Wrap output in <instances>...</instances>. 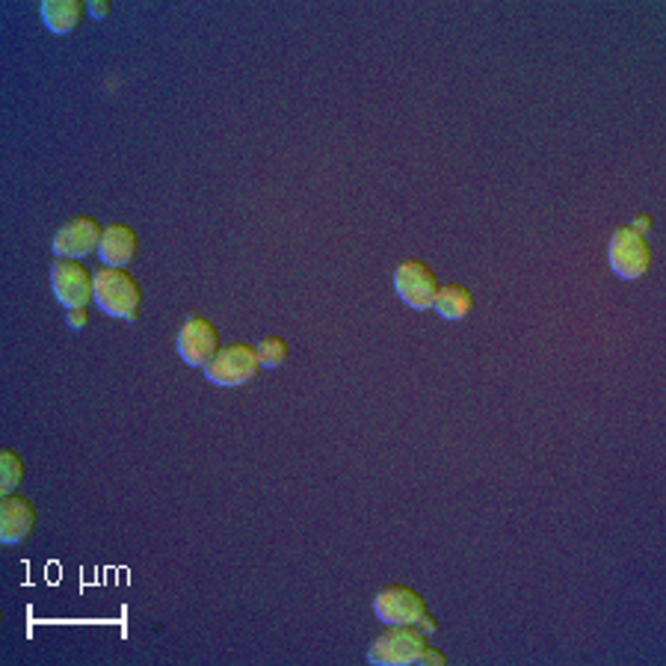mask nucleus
<instances>
[{
	"mask_svg": "<svg viewBox=\"0 0 666 666\" xmlns=\"http://www.w3.org/2000/svg\"><path fill=\"white\" fill-rule=\"evenodd\" d=\"M92 302H96L104 314H110V318L134 323V320L140 318V306H143V288H140V281L127 270L104 267V270L96 273Z\"/></svg>",
	"mask_w": 666,
	"mask_h": 666,
	"instance_id": "obj_1",
	"label": "nucleus"
},
{
	"mask_svg": "<svg viewBox=\"0 0 666 666\" xmlns=\"http://www.w3.org/2000/svg\"><path fill=\"white\" fill-rule=\"evenodd\" d=\"M430 646L426 634L415 625H388L382 637H377L367 648V661L374 666H409Z\"/></svg>",
	"mask_w": 666,
	"mask_h": 666,
	"instance_id": "obj_2",
	"label": "nucleus"
},
{
	"mask_svg": "<svg viewBox=\"0 0 666 666\" xmlns=\"http://www.w3.org/2000/svg\"><path fill=\"white\" fill-rule=\"evenodd\" d=\"M608 262L610 270L617 273L619 279H643V276L652 270V249H648V241L640 232H634L631 225L617 229L613 237H610Z\"/></svg>",
	"mask_w": 666,
	"mask_h": 666,
	"instance_id": "obj_3",
	"label": "nucleus"
},
{
	"mask_svg": "<svg viewBox=\"0 0 666 666\" xmlns=\"http://www.w3.org/2000/svg\"><path fill=\"white\" fill-rule=\"evenodd\" d=\"M258 370H262V362H258L255 347H249V344H229V347H220L217 358L204 367V377L213 386L234 388L252 382Z\"/></svg>",
	"mask_w": 666,
	"mask_h": 666,
	"instance_id": "obj_4",
	"label": "nucleus"
},
{
	"mask_svg": "<svg viewBox=\"0 0 666 666\" xmlns=\"http://www.w3.org/2000/svg\"><path fill=\"white\" fill-rule=\"evenodd\" d=\"M439 279L430 264L418 262V258H406V262L397 264L395 270V290L397 297L415 311H430L435 302V293H439Z\"/></svg>",
	"mask_w": 666,
	"mask_h": 666,
	"instance_id": "obj_5",
	"label": "nucleus"
},
{
	"mask_svg": "<svg viewBox=\"0 0 666 666\" xmlns=\"http://www.w3.org/2000/svg\"><path fill=\"white\" fill-rule=\"evenodd\" d=\"M51 288L66 309H87L92 300V288H96V276L80 262L71 258H54L51 264Z\"/></svg>",
	"mask_w": 666,
	"mask_h": 666,
	"instance_id": "obj_6",
	"label": "nucleus"
},
{
	"mask_svg": "<svg viewBox=\"0 0 666 666\" xmlns=\"http://www.w3.org/2000/svg\"><path fill=\"white\" fill-rule=\"evenodd\" d=\"M424 599L412 587H406V584L382 587L374 596V617L382 625H418V619L424 617Z\"/></svg>",
	"mask_w": 666,
	"mask_h": 666,
	"instance_id": "obj_7",
	"label": "nucleus"
},
{
	"mask_svg": "<svg viewBox=\"0 0 666 666\" xmlns=\"http://www.w3.org/2000/svg\"><path fill=\"white\" fill-rule=\"evenodd\" d=\"M220 353V332L213 326L211 320L193 318L184 320V326L178 329V356L184 365L190 367H208Z\"/></svg>",
	"mask_w": 666,
	"mask_h": 666,
	"instance_id": "obj_8",
	"label": "nucleus"
},
{
	"mask_svg": "<svg viewBox=\"0 0 666 666\" xmlns=\"http://www.w3.org/2000/svg\"><path fill=\"white\" fill-rule=\"evenodd\" d=\"M101 234H104V229L98 225L96 217H75V220H68L66 225H59L54 241H51V252H54L57 258L80 262V258H87V255H92V252L98 249Z\"/></svg>",
	"mask_w": 666,
	"mask_h": 666,
	"instance_id": "obj_9",
	"label": "nucleus"
},
{
	"mask_svg": "<svg viewBox=\"0 0 666 666\" xmlns=\"http://www.w3.org/2000/svg\"><path fill=\"white\" fill-rule=\"evenodd\" d=\"M36 531V510L21 495H0V542L21 545Z\"/></svg>",
	"mask_w": 666,
	"mask_h": 666,
	"instance_id": "obj_10",
	"label": "nucleus"
},
{
	"mask_svg": "<svg viewBox=\"0 0 666 666\" xmlns=\"http://www.w3.org/2000/svg\"><path fill=\"white\" fill-rule=\"evenodd\" d=\"M136 249H140V237L131 225H107L104 234H101V243H98V258L104 267H116V270H125L127 264L136 258Z\"/></svg>",
	"mask_w": 666,
	"mask_h": 666,
	"instance_id": "obj_11",
	"label": "nucleus"
},
{
	"mask_svg": "<svg viewBox=\"0 0 666 666\" xmlns=\"http://www.w3.org/2000/svg\"><path fill=\"white\" fill-rule=\"evenodd\" d=\"M42 24L57 33V36H66V33H75L80 27V19H84V3L80 0H42L40 7Z\"/></svg>",
	"mask_w": 666,
	"mask_h": 666,
	"instance_id": "obj_12",
	"label": "nucleus"
},
{
	"mask_svg": "<svg viewBox=\"0 0 666 666\" xmlns=\"http://www.w3.org/2000/svg\"><path fill=\"white\" fill-rule=\"evenodd\" d=\"M471 306H474V297L471 290L465 288V285H442L439 288V293H435V302H433V311L439 314V318L444 320H465L468 314H471Z\"/></svg>",
	"mask_w": 666,
	"mask_h": 666,
	"instance_id": "obj_13",
	"label": "nucleus"
},
{
	"mask_svg": "<svg viewBox=\"0 0 666 666\" xmlns=\"http://www.w3.org/2000/svg\"><path fill=\"white\" fill-rule=\"evenodd\" d=\"M24 480V463L12 447H0V495H12Z\"/></svg>",
	"mask_w": 666,
	"mask_h": 666,
	"instance_id": "obj_14",
	"label": "nucleus"
},
{
	"mask_svg": "<svg viewBox=\"0 0 666 666\" xmlns=\"http://www.w3.org/2000/svg\"><path fill=\"white\" fill-rule=\"evenodd\" d=\"M255 353H258V362H262L264 370H273V367H281L285 362H288L290 347L285 338H279V335H270V338L258 341Z\"/></svg>",
	"mask_w": 666,
	"mask_h": 666,
	"instance_id": "obj_15",
	"label": "nucleus"
},
{
	"mask_svg": "<svg viewBox=\"0 0 666 666\" xmlns=\"http://www.w3.org/2000/svg\"><path fill=\"white\" fill-rule=\"evenodd\" d=\"M415 664L418 666H444V664H447V655H444V652H439V648L426 646L424 652L418 655Z\"/></svg>",
	"mask_w": 666,
	"mask_h": 666,
	"instance_id": "obj_16",
	"label": "nucleus"
},
{
	"mask_svg": "<svg viewBox=\"0 0 666 666\" xmlns=\"http://www.w3.org/2000/svg\"><path fill=\"white\" fill-rule=\"evenodd\" d=\"M66 323H68V326H71V329H87V323H89V311H87V309H68Z\"/></svg>",
	"mask_w": 666,
	"mask_h": 666,
	"instance_id": "obj_17",
	"label": "nucleus"
},
{
	"mask_svg": "<svg viewBox=\"0 0 666 666\" xmlns=\"http://www.w3.org/2000/svg\"><path fill=\"white\" fill-rule=\"evenodd\" d=\"M418 631H421V634H426V637H430V634H435V631H439V622H435V617L433 613H430V610H426L424 617L418 619Z\"/></svg>",
	"mask_w": 666,
	"mask_h": 666,
	"instance_id": "obj_18",
	"label": "nucleus"
},
{
	"mask_svg": "<svg viewBox=\"0 0 666 666\" xmlns=\"http://www.w3.org/2000/svg\"><path fill=\"white\" fill-rule=\"evenodd\" d=\"M631 229H634V232H640V234H643V237H646L648 229H652V217H648V213H637V217H634V225H631Z\"/></svg>",
	"mask_w": 666,
	"mask_h": 666,
	"instance_id": "obj_19",
	"label": "nucleus"
},
{
	"mask_svg": "<svg viewBox=\"0 0 666 666\" xmlns=\"http://www.w3.org/2000/svg\"><path fill=\"white\" fill-rule=\"evenodd\" d=\"M110 7H107V0H89V15H96V19H104Z\"/></svg>",
	"mask_w": 666,
	"mask_h": 666,
	"instance_id": "obj_20",
	"label": "nucleus"
}]
</instances>
